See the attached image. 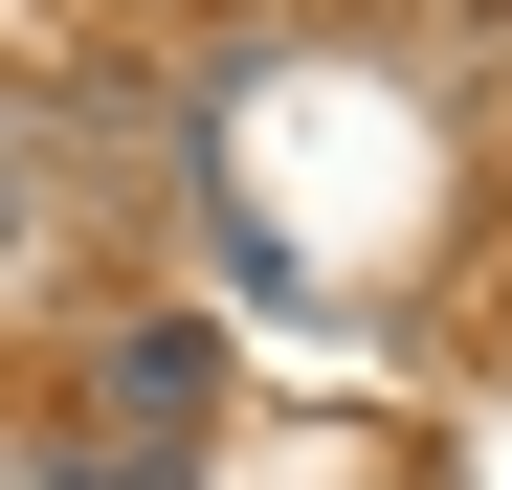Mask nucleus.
<instances>
[{"instance_id": "1", "label": "nucleus", "mask_w": 512, "mask_h": 490, "mask_svg": "<svg viewBox=\"0 0 512 490\" xmlns=\"http://www.w3.org/2000/svg\"><path fill=\"white\" fill-rule=\"evenodd\" d=\"M23 223H45V201H23V156H0V245H23Z\"/></svg>"}]
</instances>
